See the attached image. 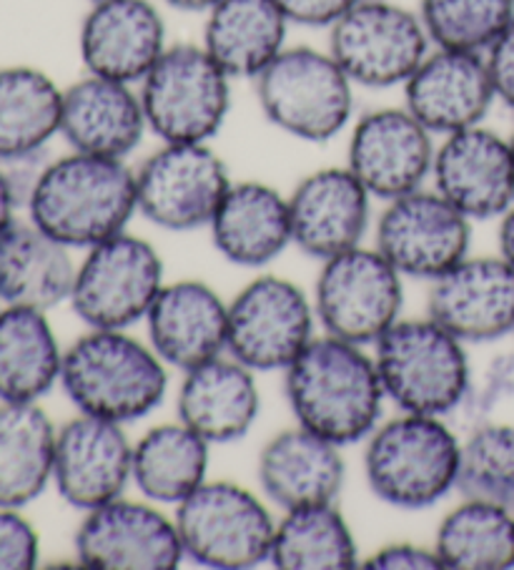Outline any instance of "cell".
I'll list each match as a JSON object with an SVG mask.
<instances>
[{"label":"cell","mask_w":514,"mask_h":570,"mask_svg":"<svg viewBox=\"0 0 514 570\" xmlns=\"http://www.w3.org/2000/svg\"><path fill=\"white\" fill-rule=\"evenodd\" d=\"M284 395L296 425L339 448L367 440L389 402L367 347L324 332L284 370Z\"/></svg>","instance_id":"obj_1"},{"label":"cell","mask_w":514,"mask_h":570,"mask_svg":"<svg viewBox=\"0 0 514 570\" xmlns=\"http://www.w3.org/2000/svg\"><path fill=\"white\" fill-rule=\"evenodd\" d=\"M26 206L46 234L86 252L128 232L138 216L136 169L123 159L71 151L36 171Z\"/></svg>","instance_id":"obj_2"},{"label":"cell","mask_w":514,"mask_h":570,"mask_svg":"<svg viewBox=\"0 0 514 570\" xmlns=\"http://www.w3.org/2000/svg\"><path fill=\"white\" fill-rule=\"evenodd\" d=\"M61 387L83 415L131 425L164 405L168 365L128 330H88L63 352Z\"/></svg>","instance_id":"obj_3"},{"label":"cell","mask_w":514,"mask_h":570,"mask_svg":"<svg viewBox=\"0 0 514 570\" xmlns=\"http://www.w3.org/2000/svg\"><path fill=\"white\" fill-rule=\"evenodd\" d=\"M462 438L447 417L399 412L364 440V478L379 503L429 510L457 493Z\"/></svg>","instance_id":"obj_4"},{"label":"cell","mask_w":514,"mask_h":570,"mask_svg":"<svg viewBox=\"0 0 514 570\" xmlns=\"http://www.w3.org/2000/svg\"><path fill=\"white\" fill-rule=\"evenodd\" d=\"M467 347L429 314L402 317L374 345L382 387L399 412L449 417L472 392Z\"/></svg>","instance_id":"obj_5"},{"label":"cell","mask_w":514,"mask_h":570,"mask_svg":"<svg viewBox=\"0 0 514 570\" xmlns=\"http://www.w3.org/2000/svg\"><path fill=\"white\" fill-rule=\"evenodd\" d=\"M264 119L304 144H329L354 121L357 86L326 48L286 46L254 78Z\"/></svg>","instance_id":"obj_6"},{"label":"cell","mask_w":514,"mask_h":570,"mask_svg":"<svg viewBox=\"0 0 514 570\" xmlns=\"http://www.w3.org/2000/svg\"><path fill=\"white\" fill-rule=\"evenodd\" d=\"M148 131L166 144H214L231 114L234 78L201 43H171L138 83Z\"/></svg>","instance_id":"obj_7"},{"label":"cell","mask_w":514,"mask_h":570,"mask_svg":"<svg viewBox=\"0 0 514 570\" xmlns=\"http://www.w3.org/2000/svg\"><path fill=\"white\" fill-rule=\"evenodd\" d=\"M271 503L234 480L206 483L174 508L186 558L214 570H249L269 563L276 518Z\"/></svg>","instance_id":"obj_8"},{"label":"cell","mask_w":514,"mask_h":570,"mask_svg":"<svg viewBox=\"0 0 514 570\" xmlns=\"http://www.w3.org/2000/svg\"><path fill=\"white\" fill-rule=\"evenodd\" d=\"M326 51L357 88H402L432 51L417 8L397 0H359L329 31Z\"/></svg>","instance_id":"obj_9"},{"label":"cell","mask_w":514,"mask_h":570,"mask_svg":"<svg viewBox=\"0 0 514 570\" xmlns=\"http://www.w3.org/2000/svg\"><path fill=\"white\" fill-rule=\"evenodd\" d=\"M164 284L166 264L156 244L121 232L86 249L68 304L88 330H131L146 320Z\"/></svg>","instance_id":"obj_10"},{"label":"cell","mask_w":514,"mask_h":570,"mask_svg":"<svg viewBox=\"0 0 514 570\" xmlns=\"http://www.w3.org/2000/svg\"><path fill=\"white\" fill-rule=\"evenodd\" d=\"M314 312L324 334L374 347L404 314V277L377 247H357L322 262Z\"/></svg>","instance_id":"obj_11"},{"label":"cell","mask_w":514,"mask_h":570,"mask_svg":"<svg viewBox=\"0 0 514 570\" xmlns=\"http://www.w3.org/2000/svg\"><path fill=\"white\" fill-rule=\"evenodd\" d=\"M234 176L214 144H166L136 166L138 216L164 232L209 229Z\"/></svg>","instance_id":"obj_12"},{"label":"cell","mask_w":514,"mask_h":570,"mask_svg":"<svg viewBox=\"0 0 514 570\" xmlns=\"http://www.w3.org/2000/svg\"><path fill=\"white\" fill-rule=\"evenodd\" d=\"M314 299L299 284L259 274L229 299L226 355L254 372H284L316 337Z\"/></svg>","instance_id":"obj_13"},{"label":"cell","mask_w":514,"mask_h":570,"mask_svg":"<svg viewBox=\"0 0 514 570\" xmlns=\"http://www.w3.org/2000/svg\"><path fill=\"white\" fill-rule=\"evenodd\" d=\"M472 226L457 206L424 186L384 202L374 226V247L392 262L404 279L434 282L469 257Z\"/></svg>","instance_id":"obj_14"},{"label":"cell","mask_w":514,"mask_h":570,"mask_svg":"<svg viewBox=\"0 0 514 570\" xmlns=\"http://www.w3.org/2000/svg\"><path fill=\"white\" fill-rule=\"evenodd\" d=\"M76 563L93 570H176L186 553L174 515L146 498H116L83 513Z\"/></svg>","instance_id":"obj_15"},{"label":"cell","mask_w":514,"mask_h":570,"mask_svg":"<svg viewBox=\"0 0 514 570\" xmlns=\"http://www.w3.org/2000/svg\"><path fill=\"white\" fill-rule=\"evenodd\" d=\"M437 136L404 106H382L349 126L347 166L379 202L424 189L432 181Z\"/></svg>","instance_id":"obj_16"},{"label":"cell","mask_w":514,"mask_h":570,"mask_svg":"<svg viewBox=\"0 0 514 570\" xmlns=\"http://www.w3.org/2000/svg\"><path fill=\"white\" fill-rule=\"evenodd\" d=\"M53 485L68 505L88 513L134 485V440L126 425L78 412L56 435Z\"/></svg>","instance_id":"obj_17"},{"label":"cell","mask_w":514,"mask_h":570,"mask_svg":"<svg viewBox=\"0 0 514 570\" xmlns=\"http://www.w3.org/2000/svg\"><path fill=\"white\" fill-rule=\"evenodd\" d=\"M432 189L472 222H492L514 204V151L510 136L472 126L437 141Z\"/></svg>","instance_id":"obj_18"},{"label":"cell","mask_w":514,"mask_h":570,"mask_svg":"<svg viewBox=\"0 0 514 570\" xmlns=\"http://www.w3.org/2000/svg\"><path fill=\"white\" fill-rule=\"evenodd\" d=\"M427 314L464 345H492L514 334V267L502 254L464 257L429 282Z\"/></svg>","instance_id":"obj_19"},{"label":"cell","mask_w":514,"mask_h":570,"mask_svg":"<svg viewBox=\"0 0 514 570\" xmlns=\"http://www.w3.org/2000/svg\"><path fill=\"white\" fill-rule=\"evenodd\" d=\"M168 46V26L156 0H96L78 28L83 71L134 86Z\"/></svg>","instance_id":"obj_20"},{"label":"cell","mask_w":514,"mask_h":570,"mask_svg":"<svg viewBox=\"0 0 514 570\" xmlns=\"http://www.w3.org/2000/svg\"><path fill=\"white\" fill-rule=\"evenodd\" d=\"M372 202L347 164L306 174L289 194L294 247L316 262L362 247L372 229Z\"/></svg>","instance_id":"obj_21"},{"label":"cell","mask_w":514,"mask_h":570,"mask_svg":"<svg viewBox=\"0 0 514 570\" xmlns=\"http://www.w3.org/2000/svg\"><path fill=\"white\" fill-rule=\"evenodd\" d=\"M402 106L437 139L484 124L497 104L484 53L437 46L402 86Z\"/></svg>","instance_id":"obj_22"},{"label":"cell","mask_w":514,"mask_h":570,"mask_svg":"<svg viewBox=\"0 0 514 570\" xmlns=\"http://www.w3.org/2000/svg\"><path fill=\"white\" fill-rule=\"evenodd\" d=\"M144 324L156 355L184 375L226 355L229 302L204 279L166 282Z\"/></svg>","instance_id":"obj_23"},{"label":"cell","mask_w":514,"mask_h":570,"mask_svg":"<svg viewBox=\"0 0 514 570\" xmlns=\"http://www.w3.org/2000/svg\"><path fill=\"white\" fill-rule=\"evenodd\" d=\"M148 134L138 86L83 73L63 88L61 139L71 151L128 161Z\"/></svg>","instance_id":"obj_24"},{"label":"cell","mask_w":514,"mask_h":570,"mask_svg":"<svg viewBox=\"0 0 514 570\" xmlns=\"http://www.w3.org/2000/svg\"><path fill=\"white\" fill-rule=\"evenodd\" d=\"M256 480L261 495L281 513L336 503L347 483L344 448L294 422L264 442Z\"/></svg>","instance_id":"obj_25"},{"label":"cell","mask_w":514,"mask_h":570,"mask_svg":"<svg viewBox=\"0 0 514 570\" xmlns=\"http://www.w3.org/2000/svg\"><path fill=\"white\" fill-rule=\"evenodd\" d=\"M211 244L224 262L264 269L294 247L289 194L259 179L234 181L209 224Z\"/></svg>","instance_id":"obj_26"},{"label":"cell","mask_w":514,"mask_h":570,"mask_svg":"<svg viewBox=\"0 0 514 570\" xmlns=\"http://www.w3.org/2000/svg\"><path fill=\"white\" fill-rule=\"evenodd\" d=\"M176 415L211 445H231L254 430L261 415L256 372L231 355L184 372Z\"/></svg>","instance_id":"obj_27"},{"label":"cell","mask_w":514,"mask_h":570,"mask_svg":"<svg viewBox=\"0 0 514 570\" xmlns=\"http://www.w3.org/2000/svg\"><path fill=\"white\" fill-rule=\"evenodd\" d=\"M78 262L31 219H16L0 234V302L51 312L71 299Z\"/></svg>","instance_id":"obj_28"},{"label":"cell","mask_w":514,"mask_h":570,"mask_svg":"<svg viewBox=\"0 0 514 570\" xmlns=\"http://www.w3.org/2000/svg\"><path fill=\"white\" fill-rule=\"evenodd\" d=\"M289 28L276 0H219L199 43L234 81H254L289 46Z\"/></svg>","instance_id":"obj_29"},{"label":"cell","mask_w":514,"mask_h":570,"mask_svg":"<svg viewBox=\"0 0 514 570\" xmlns=\"http://www.w3.org/2000/svg\"><path fill=\"white\" fill-rule=\"evenodd\" d=\"M63 88L36 66L0 68V166H18L61 136Z\"/></svg>","instance_id":"obj_30"},{"label":"cell","mask_w":514,"mask_h":570,"mask_svg":"<svg viewBox=\"0 0 514 570\" xmlns=\"http://www.w3.org/2000/svg\"><path fill=\"white\" fill-rule=\"evenodd\" d=\"M211 442L176 417L134 442V488L158 505L176 508L196 493L211 468Z\"/></svg>","instance_id":"obj_31"},{"label":"cell","mask_w":514,"mask_h":570,"mask_svg":"<svg viewBox=\"0 0 514 570\" xmlns=\"http://www.w3.org/2000/svg\"><path fill=\"white\" fill-rule=\"evenodd\" d=\"M63 352L48 312L6 304L0 309V402H41L61 385Z\"/></svg>","instance_id":"obj_32"},{"label":"cell","mask_w":514,"mask_h":570,"mask_svg":"<svg viewBox=\"0 0 514 570\" xmlns=\"http://www.w3.org/2000/svg\"><path fill=\"white\" fill-rule=\"evenodd\" d=\"M58 428L38 402H0V508H26L53 483Z\"/></svg>","instance_id":"obj_33"},{"label":"cell","mask_w":514,"mask_h":570,"mask_svg":"<svg viewBox=\"0 0 514 570\" xmlns=\"http://www.w3.org/2000/svg\"><path fill=\"white\" fill-rule=\"evenodd\" d=\"M434 550L444 570L514 568V510L464 498L439 520Z\"/></svg>","instance_id":"obj_34"},{"label":"cell","mask_w":514,"mask_h":570,"mask_svg":"<svg viewBox=\"0 0 514 570\" xmlns=\"http://www.w3.org/2000/svg\"><path fill=\"white\" fill-rule=\"evenodd\" d=\"M269 563L279 570H352L362 556L347 515L326 503L281 513Z\"/></svg>","instance_id":"obj_35"},{"label":"cell","mask_w":514,"mask_h":570,"mask_svg":"<svg viewBox=\"0 0 514 570\" xmlns=\"http://www.w3.org/2000/svg\"><path fill=\"white\" fill-rule=\"evenodd\" d=\"M457 493L514 510V422L482 420L462 438Z\"/></svg>","instance_id":"obj_36"},{"label":"cell","mask_w":514,"mask_h":570,"mask_svg":"<svg viewBox=\"0 0 514 570\" xmlns=\"http://www.w3.org/2000/svg\"><path fill=\"white\" fill-rule=\"evenodd\" d=\"M432 46L484 53L514 21V0H419Z\"/></svg>","instance_id":"obj_37"},{"label":"cell","mask_w":514,"mask_h":570,"mask_svg":"<svg viewBox=\"0 0 514 570\" xmlns=\"http://www.w3.org/2000/svg\"><path fill=\"white\" fill-rule=\"evenodd\" d=\"M41 560V535L21 508H0V570H33Z\"/></svg>","instance_id":"obj_38"},{"label":"cell","mask_w":514,"mask_h":570,"mask_svg":"<svg viewBox=\"0 0 514 570\" xmlns=\"http://www.w3.org/2000/svg\"><path fill=\"white\" fill-rule=\"evenodd\" d=\"M359 568L367 570H444L434 546H419L412 540H392L374 553L364 556Z\"/></svg>","instance_id":"obj_39"},{"label":"cell","mask_w":514,"mask_h":570,"mask_svg":"<svg viewBox=\"0 0 514 570\" xmlns=\"http://www.w3.org/2000/svg\"><path fill=\"white\" fill-rule=\"evenodd\" d=\"M497 104L514 111V21L504 28L497 41L484 51Z\"/></svg>","instance_id":"obj_40"},{"label":"cell","mask_w":514,"mask_h":570,"mask_svg":"<svg viewBox=\"0 0 514 570\" xmlns=\"http://www.w3.org/2000/svg\"><path fill=\"white\" fill-rule=\"evenodd\" d=\"M291 26L299 28H329L352 11L359 0H276Z\"/></svg>","instance_id":"obj_41"},{"label":"cell","mask_w":514,"mask_h":570,"mask_svg":"<svg viewBox=\"0 0 514 570\" xmlns=\"http://www.w3.org/2000/svg\"><path fill=\"white\" fill-rule=\"evenodd\" d=\"M21 202L13 176L0 166V234L16 222V206Z\"/></svg>","instance_id":"obj_42"},{"label":"cell","mask_w":514,"mask_h":570,"mask_svg":"<svg viewBox=\"0 0 514 570\" xmlns=\"http://www.w3.org/2000/svg\"><path fill=\"white\" fill-rule=\"evenodd\" d=\"M497 247L504 259L514 267V204L510 212L500 216V229H497Z\"/></svg>","instance_id":"obj_43"},{"label":"cell","mask_w":514,"mask_h":570,"mask_svg":"<svg viewBox=\"0 0 514 570\" xmlns=\"http://www.w3.org/2000/svg\"><path fill=\"white\" fill-rule=\"evenodd\" d=\"M158 3L171 8V11H179V13L206 16L216 3H219V0H158Z\"/></svg>","instance_id":"obj_44"},{"label":"cell","mask_w":514,"mask_h":570,"mask_svg":"<svg viewBox=\"0 0 514 570\" xmlns=\"http://www.w3.org/2000/svg\"><path fill=\"white\" fill-rule=\"evenodd\" d=\"M510 144H512V151H514V126H512V131H510Z\"/></svg>","instance_id":"obj_45"},{"label":"cell","mask_w":514,"mask_h":570,"mask_svg":"<svg viewBox=\"0 0 514 570\" xmlns=\"http://www.w3.org/2000/svg\"><path fill=\"white\" fill-rule=\"evenodd\" d=\"M88 3H96V0H88Z\"/></svg>","instance_id":"obj_46"}]
</instances>
